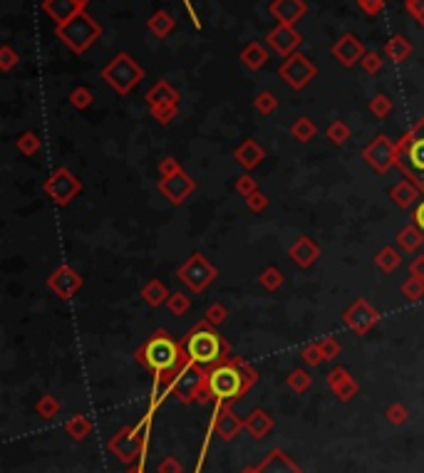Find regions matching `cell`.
I'll return each mask as SVG.
<instances>
[{
	"label": "cell",
	"mask_w": 424,
	"mask_h": 473,
	"mask_svg": "<svg viewBox=\"0 0 424 473\" xmlns=\"http://www.w3.org/2000/svg\"><path fill=\"white\" fill-rule=\"evenodd\" d=\"M42 191L52 198V203L60 208L70 206L77 196L82 193V181L70 172L67 167H57L42 184Z\"/></svg>",
	"instance_id": "obj_10"
},
{
	"label": "cell",
	"mask_w": 424,
	"mask_h": 473,
	"mask_svg": "<svg viewBox=\"0 0 424 473\" xmlns=\"http://www.w3.org/2000/svg\"><path fill=\"white\" fill-rule=\"evenodd\" d=\"M139 441L141 436L136 438V429H126V431H122L119 436L112 441V451L119 458H124V461H131V458L136 456V451H139Z\"/></svg>",
	"instance_id": "obj_26"
},
{
	"label": "cell",
	"mask_w": 424,
	"mask_h": 473,
	"mask_svg": "<svg viewBox=\"0 0 424 473\" xmlns=\"http://www.w3.org/2000/svg\"><path fill=\"white\" fill-rule=\"evenodd\" d=\"M253 109H256L258 114H263V116L276 114V109H278V97L273 95L271 90H261L256 97H253Z\"/></svg>",
	"instance_id": "obj_37"
},
{
	"label": "cell",
	"mask_w": 424,
	"mask_h": 473,
	"mask_svg": "<svg viewBox=\"0 0 424 473\" xmlns=\"http://www.w3.org/2000/svg\"><path fill=\"white\" fill-rule=\"evenodd\" d=\"M268 196L263 191H256V193H251V196L246 198V206H248V211L251 213H263L268 208Z\"/></svg>",
	"instance_id": "obj_50"
},
{
	"label": "cell",
	"mask_w": 424,
	"mask_h": 473,
	"mask_svg": "<svg viewBox=\"0 0 424 473\" xmlns=\"http://www.w3.org/2000/svg\"><path fill=\"white\" fill-rule=\"evenodd\" d=\"M246 429H248V431H251L256 438L266 436V433L271 431V417H268L266 412H261V409H258V412H253L251 417L246 419Z\"/></svg>",
	"instance_id": "obj_38"
},
{
	"label": "cell",
	"mask_w": 424,
	"mask_h": 473,
	"mask_svg": "<svg viewBox=\"0 0 424 473\" xmlns=\"http://www.w3.org/2000/svg\"><path fill=\"white\" fill-rule=\"evenodd\" d=\"M141 300L147 302L149 307H162L169 302V297H172V292H169V287L164 285L159 277H152V280H147L144 285H141L139 290Z\"/></svg>",
	"instance_id": "obj_25"
},
{
	"label": "cell",
	"mask_w": 424,
	"mask_h": 473,
	"mask_svg": "<svg viewBox=\"0 0 424 473\" xmlns=\"http://www.w3.org/2000/svg\"><path fill=\"white\" fill-rule=\"evenodd\" d=\"M419 196H424L422 188H419L414 181H409V179H402V181H397L392 188H389V201H392L397 208H412Z\"/></svg>",
	"instance_id": "obj_22"
},
{
	"label": "cell",
	"mask_w": 424,
	"mask_h": 473,
	"mask_svg": "<svg viewBox=\"0 0 424 473\" xmlns=\"http://www.w3.org/2000/svg\"><path fill=\"white\" fill-rule=\"evenodd\" d=\"M300 42H303V37H300V32L293 25H276L266 35L268 50L281 57H290L293 52H298Z\"/></svg>",
	"instance_id": "obj_17"
},
{
	"label": "cell",
	"mask_w": 424,
	"mask_h": 473,
	"mask_svg": "<svg viewBox=\"0 0 424 473\" xmlns=\"http://www.w3.org/2000/svg\"><path fill=\"white\" fill-rule=\"evenodd\" d=\"M157 188H159V193H162V196L172 203V206H182V203L187 201L194 191H196V181H194L192 174H187L182 169V172L172 174V176L159 179Z\"/></svg>",
	"instance_id": "obj_14"
},
{
	"label": "cell",
	"mask_w": 424,
	"mask_h": 473,
	"mask_svg": "<svg viewBox=\"0 0 424 473\" xmlns=\"http://www.w3.org/2000/svg\"><path fill=\"white\" fill-rule=\"evenodd\" d=\"M92 102H95V95H92V90L90 87H75V90L70 92V104H72V109H77V112H87L92 107Z\"/></svg>",
	"instance_id": "obj_39"
},
{
	"label": "cell",
	"mask_w": 424,
	"mask_h": 473,
	"mask_svg": "<svg viewBox=\"0 0 424 473\" xmlns=\"http://www.w3.org/2000/svg\"><path fill=\"white\" fill-rule=\"evenodd\" d=\"M82 285H85V277L72 265H57L55 270L50 273V277H47V287H50V292H55L60 300H72V297L82 290Z\"/></svg>",
	"instance_id": "obj_15"
},
{
	"label": "cell",
	"mask_w": 424,
	"mask_h": 473,
	"mask_svg": "<svg viewBox=\"0 0 424 473\" xmlns=\"http://www.w3.org/2000/svg\"><path fill=\"white\" fill-rule=\"evenodd\" d=\"M310 374L305 372V369H293V372L288 374V387L293 389V392H298V394H303V392H308L310 389Z\"/></svg>",
	"instance_id": "obj_45"
},
{
	"label": "cell",
	"mask_w": 424,
	"mask_h": 473,
	"mask_svg": "<svg viewBox=\"0 0 424 473\" xmlns=\"http://www.w3.org/2000/svg\"><path fill=\"white\" fill-rule=\"evenodd\" d=\"M243 473H258V468H246Z\"/></svg>",
	"instance_id": "obj_61"
},
{
	"label": "cell",
	"mask_w": 424,
	"mask_h": 473,
	"mask_svg": "<svg viewBox=\"0 0 424 473\" xmlns=\"http://www.w3.org/2000/svg\"><path fill=\"white\" fill-rule=\"evenodd\" d=\"M350 124L348 121H343V119H333L328 124V129H325V136H328V141L330 144H335V146H343V144H348V139H350Z\"/></svg>",
	"instance_id": "obj_36"
},
{
	"label": "cell",
	"mask_w": 424,
	"mask_h": 473,
	"mask_svg": "<svg viewBox=\"0 0 424 473\" xmlns=\"http://www.w3.org/2000/svg\"><path fill=\"white\" fill-rule=\"evenodd\" d=\"M328 384L330 389H333V394H338V399H343V402H350V399L358 394V382H355V377L345 367L330 369Z\"/></svg>",
	"instance_id": "obj_21"
},
{
	"label": "cell",
	"mask_w": 424,
	"mask_h": 473,
	"mask_svg": "<svg viewBox=\"0 0 424 473\" xmlns=\"http://www.w3.org/2000/svg\"><path fill=\"white\" fill-rule=\"evenodd\" d=\"M382 57L377 55V52H365V57H363V62H360V67L365 70V75H379L382 72Z\"/></svg>",
	"instance_id": "obj_48"
},
{
	"label": "cell",
	"mask_w": 424,
	"mask_h": 473,
	"mask_svg": "<svg viewBox=\"0 0 424 473\" xmlns=\"http://www.w3.org/2000/svg\"><path fill=\"white\" fill-rule=\"evenodd\" d=\"M182 164H179V159H174V156H164L162 162H159V179L164 176H172V174L182 172Z\"/></svg>",
	"instance_id": "obj_52"
},
{
	"label": "cell",
	"mask_w": 424,
	"mask_h": 473,
	"mask_svg": "<svg viewBox=\"0 0 424 473\" xmlns=\"http://www.w3.org/2000/svg\"><path fill=\"white\" fill-rule=\"evenodd\" d=\"M384 55L392 62H404L409 55H412V42L404 35H392L387 42H384Z\"/></svg>",
	"instance_id": "obj_31"
},
{
	"label": "cell",
	"mask_w": 424,
	"mask_h": 473,
	"mask_svg": "<svg viewBox=\"0 0 424 473\" xmlns=\"http://www.w3.org/2000/svg\"><path fill=\"white\" fill-rule=\"evenodd\" d=\"M37 412H40L42 417H52V414L57 412V402L52 397H45L40 404H37Z\"/></svg>",
	"instance_id": "obj_57"
},
{
	"label": "cell",
	"mask_w": 424,
	"mask_h": 473,
	"mask_svg": "<svg viewBox=\"0 0 424 473\" xmlns=\"http://www.w3.org/2000/svg\"><path fill=\"white\" fill-rule=\"evenodd\" d=\"M320 253H323V251H320V246L310 236H298L293 243H290V248H288V258L293 261L295 268H300V270H308V268H313L315 263H318Z\"/></svg>",
	"instance_id": "obj_19"
},
{
	"label": "cell",
	"mask_w": 424,
	"mask_h": 473,
	"mask_svg": "<svg viewBox=\"0 0 424 473\" xmlns=\"http://www.w3.org/2000/svg\"><path fill=\"white\" fill-rule=\"evenodd\" d=\"M204 320H206L208 325H213V328H221L228 320V307L223 305V302H211V305L206 307V312H204Z\"/></svg>",
	"instance_id": "obj_42"
},
{
	"label": "cell",
	"mask_w": 424,
	"mask_h": 473,
	"mask_svg": "<svg viewBox=\"0 0 424 473\" xmlns=\"http://www.w3.org/2000/svg\"><path fill=\"white\" fill-rule=\"evenodd\" d=\"M206 374H208L206 369L187 359V362L172 374L169 387L174 389L177 399H182V402H194V399H199L201 394H206Z\"/></svg>",
	"instance_id": "obj_9"
},
{
	"label": "cell",
	"mask_w": 424,
	"mask_h": 473,
	"mask_svg": "<svg viewBox=\"0 0 424 473\" xmlns=\"http://www.w3.org/2000/svg\"><path fill=\"white\" fill-rule=\"evenodd\" d=\"M387 417H389V421L392 424H404L407 421V409H404L402 404H394V407H389Z\"/></svg>",
	"instance_id": "obj_56"
},
{
	"label": "cell",
	"mask_w": 424,
	"mask_h": 473,
	"mask_svg": "<svg viewBox=\"0 0 424 473\" xmlns=\"http://www.w3.org/2000/svg\"><path fill=\"white\" fill-rule=\"evenodd\" d=\"M258 473H300V468H295L293 463H290V458L283 451H273L271 456L261 463Z\"/></svg>",
	"instance_id": "obj_30"
},
{
	"label": "cell",
	"mask_w": 424,
	"mask_h": 473,
	"mask_svg": "<svg viewBox=\"0 0 424 473\" xmlns=\"http://www.w3.org/2000/svg\"><path fill=\"white\" fill-rule=\"evenodd\" d=\"M187 352L184 345H179L167 330H157L147 342L136 349V362H141L147 369L157 374V382L169 387L172 374L187 362Z\"/></svg>",
	"instance_id": "obj_1"
},
{
	"label": "cell",
	"mask_w": 424,
	"mask_h": 473,
	"mask_svg": "<svg viewBox=\"0 0 424 473\" xmlns=\"http://www.w3.org/2000/svg\"><path fill=\"white\" fill-rule=\"evenodd\" d=\"M358 8L365 13V16L375 18L384 11V0H358Z\"/></svg>",
	"instance_id": "obj_53"
},
{
	"label": "cell",
	"mask_w": 424,
	"mask_h": 473,
	"mask_svg": "<svg viewBox=\"0 0 424 473\" xmlns=\"http://www.w3.org/2000/svg\"><path fill=\"white\" fill-rule=\"evenodd\" d=\"M268 13L278 20V25H298L308 13V3L305 0H271Z\"/></svg>",
	"instance_id": "obj_18"
},
{
	"label": "cell",
	"mask_w": 424,
	"mask_h": 473,
	"mask_svg": "<svg viewBox=\"0 0 424 473\" xmlns=\"http://www.w3.org/2000/svg\"><path fill=\"white\" fill-rule=\"evenodd\" d=\"M159 471H162V473H179V471H182V466H179L174 458H167V461L162 463V468H159Z\"/></svg>",
	"instance_id": "obj_59"
},
{
	"label": "cell",
	"mask_w": 424,
	"mask_h": 473,
	"mask_svg": "<svg viewBox=\"0 0 424 473\" xmlns=\"http://www.w3.org/2000/svg\"><path fill=\"white\" fill-rule=\"evenodd\" d=\"M256 382V372L238 357H228L206 374V394L216 402L236 399Z\"/></svg>",
	"instance_id": "obj_2"
},
{
	"label": "cell",
	"mask_w": 424,
	"mask_h": 473,
	"mask_svg": "<svg viewBox=\"0 0 424 473\" xmlns=\"http://www.w3.org/2000/svg\"><path fill=\"white\" fill-rule=\"evenodd\" d=\"M300 359H303L308 367H318V364L325 362L323 352H320V345L318 342H308L303 349H300Z\"/></svg>",
	"instance_id": "obj_46"
},
{
	"label": "cell",
	"mask_w": 424,
	"mask_h": 473,
	"mask_svg": "<svg viewBox=\"0 0 424 473\" xmlns=\"http://www.w3.org/2000/svg\"><path fill=\"white\" fill-rule=\"evenodd\" d=\"M343 323H345V328H348L350 333L367 335L370 330H372L375 325L379 323V312L375 310V307L370 305L365 297H358V300H355L353 305H350L348 310L343 312Z\"/></svg>",
	"instance_id": "obj_13"
},
{
	"label": "cell",
	"mask_w": 424,
	"mask_h": 473,
	"mask_svg": "<svg viewBox=\"0 0 424 473\" xmlns=\"http://www.w3.org/2000/svg\"><path fill=\"white\" fill-rule=\"evenodd\" d=\"M318 345H320V352H323L325 362H333V359L343 352V345L338 342V337H323L318 340Z\"/></svg>",
	"instance_id": "obj_47"
},
{
	"label": "cell",
	"mask_w": 424,
	"mask_h": 473,
	"mask_svg": "<svg viewBox=\"0 0 424 473\" xmlns=\"http://www.w3.org/2000/svg\"><path fill=\"white\" fill-rule=\"evenodd\" d=\"M372 263H375V268H377V270H382V273H387V275H389V273H394L399 265H402V253H399L394 246H384V248H379V251L375 253Z\"/></svg>",
	"instance_id": "obj_29"
},
{
	"label": "cell",
	"mask_w": 424,
	"mask_h": 473,
	"mask_svg": "<svg viewBox=\"0 0 424 473\" xmlns=\"http://www.w3.org/2000/svg\"><path fill=\"white\" fill-rule=\"evenodd\" d=\"M409 275L417 277V280H424V253L409 261Z\"/></svg>",
	"instance_id": "obj_55"
},
{
	"label": "cell",
	"mask_w": 424,
	"mask_h": 473,
	"mask_svg": "<svg viewBox=\"0 0 424 473\" xmlns=\"http://www.w3.org/2000/svg\"><path fill=\"white\" fill-rule=\"evenodd\" d=\"M399 292L407 297L409 302H419L424 300V280H417V277L409 275L407 280L399 285Z\"/></svg>",
	"instance_id": "obj_41"
},
{
	"label": "cell",
	"mask_w": 424,
	"mask_h": 473,
	"mask_svg": "<svg viewBox=\"0 0 424 473\" xmlns=\"http://www.w3.org/2000/svg\"><path fill=\"white\" fill-rule=\"evenodd\" d=\"M167 307H169V312H172V315H177V318H184V315L192 310V297H189L187 292H172Z\"/></svg>",
	"instance_id": "obj_43"
},
{
	"label": "cell",
	"mask_w": 424,
	"mask_h": 473,
	"mask_svg": "<svg viewBox=\"0 0 424 473\" xmlns=\"http://www.w3.org/2000/svg\"><path fill=\"white\" fill-rule=\"evenodd\" d=\"M233 159L238 162V167H243V172H253L263 164L266 159V149L258 144L256 139H243L241 144L233 149Z\"/></svg>",
	"instance_id": "obj_20"
},
{
	"label": "cell",
	"mask_w": 424,
	"mask_h": 473,
	"mask_svg": "<svg viewBox=\"0 0 424 473\" xmlns=\"http://www.w3.org/2000/svg\"><path fill=\"white\" fill-rule=\"evenodd\" d=\"M412 223H414V226H419V228H422V231H424V198L417 203V208H414V213H412Z\"/></svg>",
	"instance_id": "obj_58"
},
{
	"label": "cell",
	"mask_w": 424,
	"mask_h": 473,
	"mask_svg": "<svg viewBox=\"0 0 424 473\" xmlns=\"http://www.w3.org/2000/svg\"><path fill=\"white\" fill-rule=\"evenodd\" d=\"M67 431H70L75 438H85V433L90 431V424H87L82 417L80 419H72V421L67 424Z\"/></svg>",
	"instance_id": "obj_54"
},
{
	"label": "cell",
	"mask_w": 424,
	"mask_h": 473,
	"mask_svg": "<svg viewBox=\"0 0 424 473\" xmlns=\"http://www.w3.org/2000/svg\"><path fill=\"white\" fill-rule=\"evenodd\" d=\"M271 60V50H268V45H263V42L258 40H251L246 47L241 50V62L248 67L251 72H258L266 67V62Z\"/></svg>",
	"instance_id": "obj_23"
},
{
	"label": "cell",
	"mask_w": 424,
	"mask_h": 473,
	"mask_svg": "<svg viewBox=\"0 0 424 473\" xmlns=\"http://www.w3.org/2000/svg\"><path fill=\"white\" fill-rule=\"evenodd\" d=\"M365 52H367V47H365V42L360 40L355 32H343V35L335 40V45L330 47V55L343 67H355L358 62H363Z\"/></svg>",
	"instance_id": "obj_16"
},
{
	"label": "cell",
	"mask_w": 424,
	"mask_h": 473,
	"mask_svg": "<svg viewBox=\"0 0 424 473\" xmlns=\"http://www.w3.org/2000/svg\"><path fill=\"white\" fill-rule=\"evenodd\" d=\"M55 37H60L75 55H82L102 37V25L87 11H80L67 23L55 25Z\"/></svg>",
	"instance_id": "obj_5"
},
{
	"label": "cell",
	"mask_w": 424,
	"mask_h": 473,
	"mask_svg": "<svg viewBox=\"0 0 424 473\" xmlns=\"http://www.w3.org/2000/svg\"><path fill=\"white\" fill-rule=\"evenodd\" d=\"M363 159L377 176H384L392 167H397V141L387 134H377L363 149Z\"/></svg>",
	"instance_id": "obj_11"
},
{
	"label": "cell",
	"mask_w": 424,
	"mask_h": 473,
	"mask_svg": "<svg viewBox=\"0 0 424 473\" xmlns=\"http://www.w3.org/2000/svg\"><path fill=\"white\" fill-rule=\"evenodd\" d=\"M90 3H92V0H77V6H80L82 11H87V6H90Z\"/></svg>",
	"instance_id": "obj_60"
},
{
	"label": "cell",
	"mask_w": 424,
	"mask_h": 473,
	"mask_svg": "<svg viewBox=\"0 0 424 473\" xmlns=\"http://www.w3.org/2000/svg\"><path fill=\"white\" fill-rule=\"evenodd\" d=\"M318 134V126H315V121L310 119V116H298V119L290 124V136L293 139H298L300 144H308V141H313V136Z\"/></svg>",
	"instance_id": "obj_34"
},
{
	"label": "cell",
	"mask_w": 424,
	"mask_h": 473,
	"mask_svg": "<svg viewBox=\"0 0 424 473\" xmlns=\"http://www.w3.org/2000/svg\"><path fill=\"white\" fill-rule=\"evenodd\" d=\"M184 352H187L189 362L199 364V367H211V364L226 362L231 354V345L226 342V337L218 335V328L201 320L184 337Z\"/></svg>",
	"instance_id": "obj_3"
},
{
	"label": "cell",
	"mask_w": 424,
	"mask_h": 473,
	"mask_svg": "<svg viewBox=\"0 0 424 473\" xmlns=\"http://www.w3.org/2000/svg\"><path fill=\"white\" fill-rule=\"evenodd\" d=\"M102 80H105L119 97H126L141 80H144V67H141L129 52H119V55H114L105 67H102Z\"/></svg>",
	"instance_id": "obj_6"
},
{
	"label": "cell",
	"mask_w": 424,
	"mask_h": 473,
	"mask_svg": "<svg viewBox=\"0 0 424 473\" xmlns=\"http://www.w3.org/2000/svg\"><path fill=\"white\" fill-rule=\"evenodd\" d=\"M174 28H177V20H174L172 13H169V11H157L147 20V30L152 32L154 37H159V40H164V37L172 35Z\"/></svg>",
	"instance_id": "obj_27"
},
{
	"label": "cell",
	"mask_w": 424,
	"mask_h": 473,
	"mask_svg": "<svg viewBox=\"0 0 424 473\" xmlns=\"http://www.w3.org/2000/svg\"><path fill=\"white\" fill-rule=\"evenodd\" d=\"M42 11H45L57 25H62V23L70 20L75 13H80L82 8L77 6V0H42Z\"/></svg>",
	"instance_id": "obj_24"
},
{
	"label": "cell",
	"mask_w": 424,
	"mask_h": 473,
	"mask_svg": "<svg viewBox=\"0 0 424 473\" xmlns=\"http://www.w3.org/2000/svg\"><path fill=\"white\" fill-rule=\"evenodd\" d=\"M422 243H424V231L419 226H414V223L404 226L402 231L397 233V246L399 251L404 253H417L419 248H422Z\"/></svg>",
	"instance_id": "obj_28"
},
{
	"label": "cell",
	"mask_w": 424,
	"mask_h": 473,
	"mask_svg": "<svg viewBox=\"0 0 424 473\" xmlns=\"http://www.w3.org/2000/svg\"><path fill=\"white\" fill-rule=\"evenodd\" d=\"M233 188H236L238 196H243V198H248V196H251V193L261 191V188H258V179H253V176H251V172L241 174V176L236 179V184H233Z\"/></svg>",
	"instance_id": "obj_44"
},
{
	"label": "cell",
	"mask_w": 424,
	"mask_h": 473,
	"mask_svg": "<svg viewBox=\"0 0 424 473\" xmlns=\"http://www.w3.org/2000/svg\"><path fill=\"white\" fill-rule=\"evenodd\" d=\"M397 167L424 193V116L397 139Z\"/></svg>",
	"instance_id": "obj_4"
},
{
	"label": "cell",
	"mask_w": 424,
	"mask_h": 473,
	"mask_svg": "<svg viewBox=\"0 0 424 473\" xmlns=\"http://www.w3.org/2000/svg\"><path fill=\"white\" fill-rule=\"evenodd\" d=\"M241 429V421L238 417H233V412L228 407H223L221 412L216 414V431L221 433L223 438H233Z\"/></svg>",
	"instance_id": "obj_33"
},
{
	"label": "cell",
	"mask_w": 424,
	"mask_h": 473,
	"mask_svg": "<svg viewBox=\"0 0 424 473\" xmlns=\"http://www.w3.org/2000/svg\"><path fill=\"white\" fill-rule=\"evenodd\" d=\"M285 282V275L278 265H266L261 273H258V285L266 292H278Z\"/></svg>",
	"instance_id": "obj_32"
},
{
	"label": "cell",
	"mask_w": 424,
	"mask_h": 473,
	"mask_svg": "<svg viewBox=\"0 0 424 473\" xmlns=\"http://www.w3.org/2000/svg\"><path fill=\"white\" fill-rule=\"evenodd\" d=\"M177 277L192 292H204L218 277V268L213 265L204 253H192V256L177 268Z\"/></svg>",
	"instance_id": "obj_8"
},
{
	"label": "cell",
	"mask_w": 424,
	"mask_h": 473,
	"mask_svg": "<svg viewBox=\"0 0 424 473\" xmlns=\"http://www.w3.org/2000/svg\"><path fill=\"white\" fill-rule=\"evenodd\" d=\"M144 102H147L149 114L162 126L172 124L179 114V107H182V97L167 80H159L157 85L149 87L147 95H144Z\"/></svg>",
	"instance_id": "obj_7"
},
{
	"label": "cell",
	"mask_w": 424,
	"mask_h": 473,
	"mask_svg": "<svg viewBox=\"0 0 424 473\" xmlns=\"http://www.w3.org/2000/svg\"><path fill=\"white\" fill-rule=\"evenodd\" d=\"M404 11L419 23V28H424V0H404Z\"/></svg>",
	"instance_id": "obj_51"
},
{
	"label": "cell",
	"mask_w": 424,
	"mask_h": 473,
	"mask_svg": "<svg viewBox=\"0 0 424 473\" xmlns=\"http://www.w3.org/2000/svg\"><path fill=\"white\" fill-rule=\"evenodd\" d=\"M278 72H281V80L285 82L290 90L300 92L315 80L318 67H315V62L310 60L308 55H303V52H293L290 57H285V62H283Z\"/></svg>",
	"instance_id": "obj_12"
},
{
	"label": "cell",
	"mask_w": 424,
	"mask_h": 473,
	"mask_svg": "<svg viewBox=\"0 0 424 473\" xmlns=\"http://www.w3.org/2000/svg\"><path fill=\"white\" fill-rule=\"evenodd\" d=\"M20 62V55H18L16 50H13L11 45H3L0 47V70L3 72H11L13 67Z\"/></svg>",
	"instance_id": "obj_49"
},
{
	"label": "cell",
	"mask_w": 424,
	"mask_h": 473,
	"mask_svg": "<svg viewBox=\"0 0 424 473\" xmlns=\"http://www.w3.org/2000/svg\"><path fill=\"white\" fill-rule=\"evenodd\" d=\"M16 149L20 151L23 156H35L37 151L42 149V139L33 129H28L16 139Z\"/></svg>",
	"instance_id": "obj_35"
},
{
	"label": "cell",
	"mask_w": 424,
	"mask_h": 473,
	"mask_svg": "<svg viewBox=\"0 0 424 473\" xmlns=\"http://www.w3.org/2000/svg\"><path fill=\"white\" fill-rule=\"evenodd\" d=\"M367 109H370V114H372V116H377V119H384V116L392 114L394 102L389 100L387 95H382V92H379V95H375L372 100H370Z\"/></svg>",
	"instance_id": "obj_40"
}]
</instances>
